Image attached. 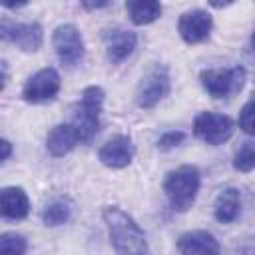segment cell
Segmentation results:
<instances>
[{
	"label": "cell",
	"instance_id": "cell-15",
	"mask_svg": "<svg viewBox=\"0 0 255 255\" xmlns=\"http://www.w3.org/2000/svg\"><path fill=\"white\" fill-rule=\"evenodd\" d=\"M177 249L185 255H189V253H219V243L207 231H189L179 237Z\"/></svg>",
	"mask_w": 255,
	"mask_h": 255
},
{
	"label": "cell",
	"instance_id": "cell-2",
	"mask_svg": "<svg viewBox=\"0 0 255 255\" xmlns=\"http://www.w3.org/2000/svg\"><path fill=\"white\" fill-rule=\"evenodd\" d=\"M163 191L175 211H187L199 191V171L195 165H181L169 171L163 183Z\"/></svg>",
	"mask_w": 255,
	"mask_h": 255
},
{
	"label": "cell",
	"instance_id": "cell-13",
	"mask_svg": "<svg viewBox=\"0 0 255 255\" xmlns=\"http://www.w3.org/2000/svg\"><path fill=\"white\" fill-rule=\"evenodd\" d=\"M80 141H82L80 133L76 131V128L72 124H60L50 129L46 145L52 155L60 157V155H66L68 151H72L76 147V143H80Z\"/></svg>",
	"mask_w": 255,
	"mask_h": 255
},
{
	"label": "cell",
	"instance_id": "cell-11",
	"mask_svg": "<svg viewBox=\"0 0 255 255\" xmlns=\"http://www.w3.org/2000/svg\"><path fill=\"white\" fill-rule=\"evenodd\" d=\"M133 157V143L128 135H116L100 149V161L108 167H126Z\"/></svg>",
	"mask_w": 255,
	"mask_h": 255
},
{
	"label": "cell",
	"instance_id": "cell-19",
	"mask_svg": "<svg viewBox=\"0 0 255 255\" xmlns=\"http://www.w3.org/2000/svg\"><path fill=\"white\" fill-rule=\"evenodd\" d=\"M233 167L237 171H251L255 169V141H245L233 159Z\"/></svg>",
	"mask_w": 255,
	"mask_h": 255
},
{
	"label": "cell",
	"instance_id": "cell-10",
	"mask_svg": "<svg viewBox=\"0 0 255 255\" xmlns=\"http://www.w3.org/2000/svg\"><path fill=\"white\" fill-rule=\"evenodd\" d=\"M211 16L203 10H191V12H185L181 14L179 22H177V30L181 34V38L187 42V44H197V42H203L209 32H211Z\"/></svg>",
	"mask_w": 255,
	"mask_h": 255
},
{
	"label": "cell",
	"instance_id": "cell-18",
	"mask_svg": "<svg viewBox=\"0 0 255 255\" xmlns=\"http://www.w3.org/2000/svg\"><path fill=\"white\" fill-rule=\"evenodd\" d=\"M70 203L58 199V201H52L46 209H44V223L50 225V227H56V225H62L70 219Z\"/></svg>",
	"mask_w": 255,
	"mask_h": 255
},
{
	"label": "cell",
	"instance_id": "cell-21",
	"mask_svg": "<svg viewBox=\"0 0 255 255\" xmlns=\"http://www.w3.org/2000/svg\"><path fill=\"white\" fill-rule=\"evenodd\" d=\"M239 128L249 133V135H255V100L247 102L239 114Z\"/></svg>",
	"mask_w": 255,
	"mask_h": 255
},
{
	"label": "cell",
	"instance_id": "cell-27",
	"mask_svg": "<svg viewBox=\"0 0 255 255\" xmlns=\"http://www.w3.org/2000/svg\"><path fill=\"white\" fill-rule=\"evenodd\" d=\"M251 44H253V48H255V34H253V38H251Z\"/></svg>",
	"mask_w": 255,
	"mask_h": 255
},
{
	"label": "cell",
	"instance_id": "cell-6",
	"mask_svg": "<svg viewBox=\"0 0 255 255\" xmlns=\"http://www.w3.org/2000/svg\"><path fill=\"white\" fill-rule=\"evenodd\" d=\"M169 92V74L163 66H153L139 82L135 92V102L139 108H153Z\"/></svg>",
	"mask_w": 255,
	"mask_h": 255
},
{
	"label": "cell",
	"instance_id": "cell-4",
	"mask_svg": "<svg viewBox=\"0 0 255 255\" xmlns=\"http://www.w3.org/2000/svg\"><path fill=\"white\" fill-rule=\"evenodd\" d=\"M201 84L213 98H229L245 84V70L241 66L229 70H205L201 72Z\"/></svg>",
	"mask_w": 255,
	"mask_h": 255
},
{
	"label": "cell",
	"instance_id": "cell-22",
	"mask_svg": "<svg viewBox=\"0 0 255 255\" xmlns=\"http://www.w3.org/2000/svg\"><path fill=\"white\" fill-rule=\"evenodd\" d=\"M183 131H167V133H163L161 137H159V147L161 149H169V147H175L177 143H181L183 141Z\"/></svg>",
	"mask_w": 255,
	"mask_h": 255
},
{
	"label": "cell",
	"instance_id": "cell-26",
	"mask_svg": "<svg viewBox=\"0 0 255 255\" xmlns=\"http://www.w3.org/2000/svg\"><path fill=\"white\" fill-rule=\"evenodd\" d=\"M231 2H235V0H209V4H211V6H215V8H223V6H229Z\"/></svg>",
	"mask_w": 255,
	"mask_h": 255
},
{
	"label": "cell",
	"instance_id": "cell-8",
	"mask_svg": "<svg viewBox=\"0 0 255 255\" xmlns=\"http://www.w3.org/2000/svg\"><path fill=\"white\" fill-rule=\"evenodd\" d=\"M60 90V76L54 68H44L36 72L24 86V100L32 104H42L54 100Z\"/></svg>",
	"mask_w": 255,
	"mask_h": 255
},
{
	"label": "cell",
	"instance_id": "cell-23",
	"mask_svg": "<svg viewBox=\"0 0 255 255\" xmlns=\"http://www.w3.org/2000/svg\"><path fill=\"white\" fill-rule=\"evenodd\" d=\"M82 4H84L88 10H100V8L108 6V0H82Z\"/></svg>",
	"mask_w": 255,
	"mask_h": 255
},
{
	"label": "cell",
	"instance_id": "cell-9",
	"mask_svg": "<svg viewBox=\"0 0 255 255\" xmlns=\"http://www.w3.org/2000/svg\"><path fill=\"white\" fill-rule=\"evenodd\" d=\"M2 38L16 44L24 52H36L42 46V28L40 24H12L2 22Z\"/></svg>",
	"mask_w": 255,
	"mask_h": 255
},
{
	"label": "cell",
	"instance_id": "cell-25",
	"mask_svg": "<svg viewBox=\"0 0 255 255\" xmlns=\"http://www.w3.org/2000/svg\"><path fill=\"white\" fill-rule=\"evenodd\" d=\"M2 2V6H6V8H18V6H24L28 0H0Z\"/></svg>",
	"mask_w": 255,
	"mask_h": 255
},
{
	"label": "cell",
	"instance_id": "cell-3",
	"mask_svg": "<svg viewBox=\"0 0 255 255\" xmlns=\"http://www.w3.org/2000/svg\"><path fill=\"white\" fill-rule=\"evenodd\" d=\"M104 106V90L100 86H90L84 90L80 106L72 118V126L80 133L82 141H90L100 126V112Z\"/></svg>",
	"mask_w": 255,
	"mask_h": 255
},
{
	"label": "cell",
	"instance_id": "cell-14",
	"mask_svg": "<svg viewBox=\"0 0 255 255\" xmlns=\"http://www.w3.org/2000/svg\"><path fill=\"white\" fill-rule=\"evenodd\" d=\"M30 211L28 195L22 187H4L2 189V215L6 219H24Z\"/></svg>",
	"mask_w": 255,
	"mask_h": 255
},
{
	"label": "cell",
	"instance_id": "cell-17",
	"mask_svg": "<svg viewBox=\"0 0 255 255\" xmlns=\"http://www.w3.org/2000/svg\"><path fill=\"white\" fill-rule=\"evenodd\" d=\"M126 6H128V14H129L131 22L137 26L151 24L161 14L159 0H128Z\"/></svg>",
	"mask_w": 255,
	"mask_h": 255
},
{
	"label": "cell",
	"instance_id": "cell-20",
	"mask_svg": "<svg viewBox=\"0 0 255 255\" xmlns=\"http://www.w3.org/2000/svg\"><path fill=\"white\" fill-rule=\"evenodd\" d=\"M0 251L10 255H22L26 251V239L16 233H4L0 237Z\"/></svg>",
	"mask_w": 255,
	"mask_h": 255
},
{
	"label": "cell",
	"instance_id": "cell-24",
	"mask_svg": "<svg viewBox=\"0 0 255 255\" xmlns=\"http://www.w3.org/2000/svg\"><path fill=\"white\" fill-rule=\"evenodd\" d=\"M0 147H2V155H0V159L6 161V159L10 157V141H8V139H2V141H0Z\"/></svg>",
	"mask_w": 255,
	"mask_h": 255
},
{
	"label": "cell",
	"instance_id": "cell-12",
	"mask_svg": "<svg viewBox=\"0 0 255 255\" xmlns=\"http://www.w3.org/2000/svg\"><path fill=\"white\" fill-rule=\"evenodd\" d=\"M104 42H106V52H108L110 60L112 62H122L133 52L137 38L129 30L114 28V30H108L104 34Z\"/></svg>",
	"mask_w": 255,
	"mask_h": 255
},
{
	"label": "cell",
	"instance_id": "cell-7",
	"mask_svg": "<svg viewBox=\"0 0 255 255\" xmlns=\"http://www.w3.org/2000/svg\"><path fill=\"white\" fill-rule=\"evenodd\" d=\"M52 42H54V50H56V54H58V58H60L62 64L76 66L84 58V40H82V34L72 24H66V26L56 28Z\"/></svg>",
	"mask_w": 255,
	"mask_h": 255
},
{
	"label": "cell",
	"instance_id": "cell-5",
	"mask_svg": "<svg viewBox=\"0 0 255 255\" xmlns=\"http://www.w3.org/2000/svg\"><path fill=\"white\" fill-rule=\"evenodd\" d=\"M193 131L199 139H203L209 145H219L227 141L233 133V122L229 116L213 114V112H201L193 122Z\"/></svg>",
	"mask_w": 255,
	"mask_h": 255
},
{
	"label": "cell",
	"instance_id": "cell-16",
	"mask_svg": "<svg viewBox=\"0 0 255 255\" xmlns=\"http://www.w3.org/2000/svg\"><path fill=\"white\" fill-rule=\"evenodd\" d=\"M239 205H241V195L235 187L223 189L217 199H215V217L221 223H231L239 215Z\"/></svg>",
	"mask_w": 255,
	"mask_h": 255
},
{
	"label": "cell",
	"instance_id": "cell-1",
	"mask_svg": "<svg viewBox=\"0 0 255 255\" xmlns=\"http://www.w3.org/2000/svg\"><path fill=\"white\" fill-rule=\"evenodd\" d=\"M104 221L108 223V231L118 253H147V243L139 225L120 207H106Z\"/></svg>",
	"mask_w": 255,
	"mask_h": 255
}]
</instances>
